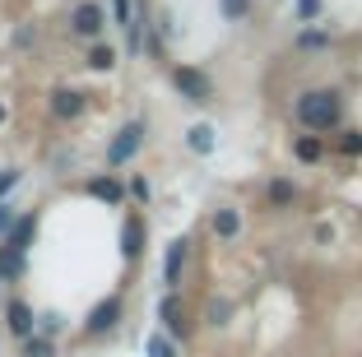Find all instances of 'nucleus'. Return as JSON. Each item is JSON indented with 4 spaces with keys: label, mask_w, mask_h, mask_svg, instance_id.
Segmentation results:
<instances>
[{
    "label": "nucleus",
    "mask_w": 362,
    "mask_h": 357,
    "mask_svg": "<svg viewBox=\"0 0 362 357\" xmlns=\"http://www.w3.org/2000/svg\"><path fill=\"white\" fill-rule=\"evenodd\" d=\"M107 5L103 0H75L70 5V37H79V42H103V33H107Z\"/></svg>",
    "instance_id": "20e7f679"
},
{
    "label": "nucleus",
    "mask_w": 362,
    "mask_h": 357,
    "mask_svg": "<svg viewBox=\"0 0 362 357\" xmlns=\"http://www.w3.org/2000/svg\"><path fill=\"white\" fill-rule=\"evenodd\" d=\"M117 242H121V260L139 264V260H144V246H149V218H144V213H126Z\"/></svg>",
    "instance_id": "9d476101"
},
{
    "label": "nucleus",
    "mask_w": 362,
    "mask_h": 357,
    "mask_svg": "<svg viewBox=\"0 0 362 357\" xmlns=\"http://www.w3.org/2000/svg\"><path fill=\"white\" fill-rule=\"evenodd\" d=\"M218 14H223L228 23H242L246 14H251V0H218Z\"/></svg>",
    "instance_id": "393cba45"
},
{
    "label": "nucleus",
    "mask_w": 362,
    "mask_h": 357,
    "mask_svg": "<svg viewBox=\"0 0 362 357\" xmlns=\"http://www.w3.org/2000/svg\"><path fill=\"white\" fill-rule=\"evenodd\" d=\"M23 274H28V255L5 251V246H0V283H19Z\"/></svg>",
    "instance_id": "a211bd4d"
},
{
    "label": "nucleus",
    "mask_w": 362,
    "mask_h": 357,
    "mask_svg": "<svg viewBox=\"0 0 362 357\" xmlns=\"http://www.w3.org/2000/svg\"><path fill=\"white\" fill-rule=\"evenodd\" d=\"M181 139H186V148H191L195 158H209L214 148H218V130H214L209 121H195V126H186V135H181Z\"/></svg>",
    "instance_id": "2eb2a0df"
},
{
    "label": "nucleus",
    "mask_w": 362,
    "mask_h": 357,
    "mask_svg": "<svg viewBox=\"0 0 362 357\" xmlns=\"http://www.w3.org/2000/svg\"><path fill=\"white\" fill-rule=\"evenodd\" d=\"M47 112H52V121H79L88 112V93L75 84H56L47 93Z\"/></svg>",
    "instance_id": "6e6552de"
},
{
    "label": "nucleus",
    "mask_w": 362,
    "mask_h": 357,
    "mask_svg": "<svg viewBox=\"0 0 362 357\" xmlns=\"http://www.w3.org/2000/svg\"><path fill=\"white\" fill-rule=\"evenodd\" d=\"M0 320H5V334H10L14 344L28 339V334H37V311H33V302H23V297H5Z\"/></svg>",
    "instance_id": "9b49d317"
},
{
    "label": "nucleus",
    "mask_w": 362,
    "mask_h": 357,
    "mask_svg": "<svg viewBox=\"0 0 362 357\" xmlns=\"http://www.w3.org/2000/svg\"><path fill=\"white\" fill-rule=\"evenodd\" d=\"M126 195H130V204H149V200H153L149 177H130V181H126Z\"/></svg>",
    "instance_id": "b1692460"
},
{
    "label": "nucleus",
    "mask_w": 362,
    "mask_h": 357,
    "mask_svg": "<svg viewBox=\"0 0 362 357\" xmlns=\"http://www.w3.org/2000/svg\"><path fill=\"white\" fill-rule=\"evenodd\" d=\"M144 357H181V344L168 339L163 329H149V334H144Z\"/></svg>",
    "instance_id": "6ab92c4d"
},
{
    "label": "nucleus",
    "mask_w": 362,
    "mask_h": 357,
    "mask_svg": "<svg viewBox=\"0 0 362 357\" xmlns=\"http://www.w3.org/2000/svg\"><path fill=\"white\" fill-rule=\"evenodd\" d=\"M121 320H126V293H107L103 302H93V311L84 315V325H79V334L84 339H107V334H117Z\"/></svg>",
    "instance_id": "7ed1b4c3"
},
{
    "label": "nucleus",
    "mask_w": 362,
    "mask_h": 357,
    "mask_svg": "<svg viewBox=\"0 0 362 357\" xmlns=\"http://www.w3.org/2000/svg\"><path fill=\"white\" fill-rule=\"evenodd\" d=\"M5 116H10V112H5V103H0V126H5Z\"/></svg>",
    "instance_id": "c756f323"
},
{
    "label": "nucleus",
    "mask_w": 362,
    "mask_h": 357,
    "mask_svg": "<svg viewBox=\"0 0 362 357\" xmlns=\"http://www.w3.org/2000/svg\"><path fill=\"white\" fill-rule=\"evenodd\" d=\"M334 153L362 158V130L358 126H339V130H334Z\"/></svg>",
    "instance_id": "412c9836"
},
{
    "label": "nucleus",
    "mask_w": 362,
    "mask_h": 357,
    "mask_svg": "<svg viewBox=\"0 0 362 357\" xmlns=\"http://www.w3.org/2000/svg\"><path fill=\"white\" fill-rule=\"evenodd\" d=\"M14 218H19V209H14L10 200H0V242L10 237V228H14Z\"/></svg>",
    "instance_id": "c85d7f7f"
},
{
    "label": "nucleus",
    "mask_w": 362,
    "mask_h": 357,
    "mask_svg": "<svg viewBox=\"0 0 362 357\" xmlns=\"http://www.w3.org/2000/svg\"><path fill=\"white\" fill-rule=\"evenodd\" d=\"M19 357H56V339H47V334L19 339Z\"/></svg>",
    "instance_id": "5701e85b"
},
{
    "label": "nucleus",
    "mask_w": 362,
    "mask_h": 357,
    "mask_svg": "<svg viewBox=\"0 0 362 357\" xmlns=\"http://www.w3.org/2000/svg\"><path fill=\"white\" fill-rule=\"evenodd\" d=\"M298 200H302V186L293 177H269L265 181V209L269 213H288Z\"/></svg>",
    "instance_id": "f8f14e48"
},
{
    "label": "nucleus",
    "mask_w": 362,
    "mask_h": 357,
    "mask_svg": "<svg viewBox=\"0 0 362 357\" xmlns=\"http://www.w3.org/2000/svg\"><path fill=\"white\" fill-rule=\"evenodd\" d=\"M144 144H149V121H144V116H130L126 126L107 139V172L130 168V163L144 153Z\"/></svg>",
    "instance_id": "f03ea898"
},
{
    "label": "nucleus",
    "mask_w": 362,
    "mask_h": 357,
    "mask_svg": "<svg viewBox=\"0 0 362 357\" xmlns=\"http://www.w3.org/2000/svg\"><path fill=\"white\" fill-rule=\"evenodd\" d=\"M23 168H0V200H10V190H19Z\"/></svg>",
    "instance_id": "bb28decb"
},
{
    "label": "nucleus",
    "mask_w": 362,
    "mask_h": 357,
    "mask_svg": "<svg viewBox=\"0 0 362 357\" xmlns=\"http://www.w3.org/2000/svg\"><path fill=\"white\" fill-rule=\"evenodd\" d=\"M158 329L168 339H177V344H186V339L195 334V315H191V306H186L181 293H163L158 297Z\"/></svg>",
    "instance_id": "39448f33"
},
{
    "label": "nucleus",
    "mask_w": 362,
    "mask_h": 357,
    "mask_svg": "<svg viewBox=\"0 0 362 357\" xmlns=\"http://www.w3.org/2000/svg\"><path fill=\"white\" fill-rule=\"evenodd\" d=\"M320 19V0H293V23H316Z\"/></svg>",
    "instance_id": "a878e982"
},
{
    "label": "nucleus",
    "mask_w": 362,
    "mask_h": 357,
    "mask_svg": "<svg viewBox=\"0 0 362 357\" xmlns=\"http://www.w3.org/2000/svg\"><path fill=\"white\" fill-rule=\"evenodd\" d=\"M84 195L93 204H107V209H126V204H130L126 181H121L117 172H93V177L84 181Z\"/></svg>",
    "instance_id": "0eeeda50"
},
{
    "label": "nucleus",
    "mask_w": 362,
    "mask_h": 357,
    "mask_svg": "<svg viewBox=\"0 0 362 357\" xmlns=\"http://www.w3.org/2000/svg\"><path fill=\"white\" fill-rule=\"evenodd\" d=\"M293 158H298V163H320V158H325V135H307V130H302V135H293Z\"/></svg>",
    "instance_id": "f3484780"
},
{
    "label": "nucleus",
    "mask_w": 362,
    "mask_h": 357,
    "mask_svg": "<svg viewBox=\"0 0 362 357\" xmlns=\"http://www.w3.org/2000/svg\"><path fill=\"white\" fill-rule=\"evenodd\" d=\"M186 264H191V237H172L163 251V293H181Z\"/></svg>",
    "instance_id": "1a4fd4ad"
},
{
    "label": "nucleus",
    "mask_w": 362,
    "mask_h": 357,
    "mask_svg": "<svg viewBox=\"0 0 362 357\" xmlns=\"http://www.w3.org/2000/svg\"><path fill=\"white\" fill-rule=\"evenodd\" d=\"M344 112H349V103H344V93L330 88V84L302 88V93L293 98V126L307 130V135H325L330 139L334 130L344 126Z\"/></svg>",
    "instance_id": "f257e3e1"
},
{
    "label": "nucleus",
    "mask_w": 362,
    "mask_h": 357,
    "mask_svg": "<svg viewBox=\"0 0 362 357\" xmlns=\"http://www.w3.org/2000/svg\"><path fill=\"white\" fill-rule=\"evenodd\" d=\"M204 325H214V329L233 325V302H228V297H209V302H204Z\"/></svg>",
    "instance_id": "4be33fe9"
},
{
    "label": "nucleus",
    "mask_w": 362,
    "mask_h": 357,
    "mask_svg": "<svg viewBox=\"0 0 362 357\" xmlns=\"http://www.w3.org/2000/svg\"><path fill=\"white\" fill-rule=\"evenodd\" d=\"M84 65H88L93 74H112V70L121 65V52H117L112 42H93V47H88V56H84Z\"/></svg>",
    "instance_id": "dca6fc26"
},
{
    "label": "nucleus",
    "mask_w": 362,
    "mask_h": 357,
    "mask_svg": "<svg viewBox=\"0 0 362 357\" xmlns=\"http://www.w3.org/2000/svg\"><path fill=\"white\" fill-rule=\"evenodd\" d=\"M61 329H65V320H61V315H56V311H42V315H37V334L56 339V334H61Z\"/></svg>",
    "instance_id": "cd10ccee"
},
{
    "label": "nucleus",
    "mask_w": 362,
    "mask_h": 357,
    "mask_svg": "<svg viewBox=\"0 0 362 357\" xmlns=\"http://www.w3.org/2000/svg\"><path fill=\"white\" fill-rule=\"evenodd\" d=\"M330 42H334L330 28H302L298 37H293V47H298V52H325Z\"/></svg>",
    "instance_id": "aec40b11"
},
{
    "label": "nucleus",
    "mask_w": 362,
    "mask_h": 357,
    "mask_svg": "<svg viewBox=\"0 0 362 357\" xmlns=\"http://www.w3.org/2000/svg\"><path fill=\"white\" fill-rule=\"evenodd\" d=\"M33 237H37V213H19V218H14V228H10V237H5V251H19V255H28L33 251Z\"/></svg>",
    "instance_id": "4468645a"
},
{
    "label": "nucleus",
    "mask_w": 362,
    "mask_h": 357,
    "mask_svg": "<svg viewBox=\"0 0 362 357\" xmlns=\"http://www.w3.org/2000/svg\"><path fill=\"white\" fill-rule=\"evenodd\" d=\"M242 209H237V204H218V209L209 213V232L214 237H218V242H237V237H242Z\"/></svg>",
    "instance_id": "ddd939ff"
},
{
    "label": "nucleus",
    "mask_w": 362,
    "mask_h": 357,
    "mask_svg": "<svg viewBox=\"0 0 362 357\" xmlns=\"http://www.w3.org/2000/svg\"><path fill=\"white\" fill-rule=\"evenodd\" d=\"M172 88L181 93V103H191V107H209L214 103V79H209V70H200V65H172Z\"/></svg>",
    "instance_id": "423d86ee"
}]
</instances>
